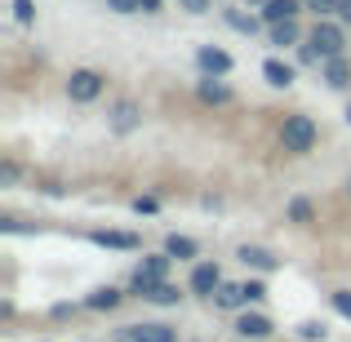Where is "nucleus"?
<instances>
[{"mask_svg":"<svg viewBox=\"0 0 351 342\" xmlns=\"http://www.w3.org/2000/svg\"><path fill=\"white\" fill-rule=\"evenodd\" d=\"M293 76H298V71H293L289 62H280V58H267V62H263V80H267L271 89H289Z\"/></svg>","mask_w":351,"mask_h":342,"instance_id":"nucleus-14","label":"nucleus"},{"mask_svg":"<svg viewBox=\"0 0 351 342\" xmlns=\"http://www.w3.org/2000/svg\"><path fill=\"white\" fill-rule=\"evenodd\" d=\"M156 209H160V205H156V196H138L134 200V214H156Z\"/></svg>","mask_w":351,"mask_h":342,"instance_id":"nucleus-30","label":"nucleus"},{"mask_svg":"<svg viewBox=\"0 0 351 342\" xmlns=\"http://www.w3.org/2000/svg\"><path fill=\"white\" fill-rule=\"evenodd\" d=\"M307 45H316V53H320V58H338V53H343V45H347V36H343V27H338V23L320 18V23L311 27Z\"/></svg>","mask_w":351,"mask_h":342,"instance_id":"nucleus-3","label":"nucleus"},{"mask_svg":"<svg viewBox=\"0 0 351 342\" xmlns=\"http://www.w3.org/2000/svg\"><path fill=\"white\" fill-rule=\"evenodd\" d=\"M236 258L245 267H254V271H276V267H280V258H276L271 249H263V245H240Z\"/></svg>","mask_w":351,"mask_h":342,"instance_id":"nucleus-11","label":"nucleus"},{"mask_svg":"<svg viewBox=\"0 0 351 342\" xmlns=\"http://www.w3.org/2000/svg\"><path fill=\"white\" fill-rule=\"evenodd\" d=\"M116 342H178L169 325H160V320H152V325H125L116 329Z\"/></svg>","mask_w":351,"mask_h":342,"instance_id":"nucleus-5","label":"nucleus"},{"mask_svg":"<svg viewBox=\"0 0 351 342\" xmlns=\"http://www.w3.org/2000/svg\"><path fill=\"white\" fill-rule=\"evenodd\" d=\"M227 27H236V32H245V36H254V32H258V18H249V14H240V9H227Z\"/></svg>","mask_w":351,"mask_h":342,"instance_id":"nucleus-22","label":"nucleus"},{"mask_svg":"<svg viewBox=\"0 0 351 342\" xmlns=\"http://www.w3.org/2000/svg\"><path fill=\"white\" fill-rule=\"evenodd\" d=\"M107 125H112L116 134H134V129L143 125V107H138L134 98H120L112 112H107Z\"/></svg>","mask_w":351,"mask_h":342,"instance_id":"nucleus-6","label":"nucleus"},{"mask_svg":"<svg viewBox=\"0 0 351 342\" xmlns=\"http://www.w3.org/2000/svg\"><path fill=\"white\" fill-rule=\"evenodd\" d=\"M160 5L165 0H143V14H160Z\"/></svg>","mask_w":351,"mask_h":342,"instance_id":"nucleus-33","label":"nucleus"},{"mask_svg":"<svg viewBox=\"0 0 351 342\" xmlns=\"http://www.w3.org/2000/svg\"><path fill=\"white\" fill-rule=\"evenodd\" d=\"M245 293H249V302H263L267 298V284L263 280H245Z\"/></svg>","mask_w":351,"mask_h":342,"instance_id":"nucleus-29","label":"nucleus"},{"mask_svg":"<svg viewBox=\"0 0 351 342\" xmlns=\"http://www.w3.org/2000/svg\"><path fill=\"white\" fill-rule=\"evenodd\" d=\"M316 138H320V129H316V120H311V116H302V112L285 116V125H280V147H285V151L307 156L311 147H316Z\"/></svg>","mask_w":351,"mask_h":342,"instance_id":"nucleus-1","label":"nucleus"},{"mask_svg":"<svg viewBox=\"0 0 351 342\" xmlns=\"http://www.w3.org/2000/svg\"><path fill=\"white\" fill-rule=\"evenodd\" d=\"M107 9H116V14H143V0H107Z\"/></svg>","mask_w":351,"mask_h":342,"instance_id":"nucleus-27","label":"nucleus"},{"mask_svg":"<svg viewBox=\"0 0 351 342\" xmlns=\"http://www.w3.org/2000/svg\"><path fill=\"white\" fill-rule=\"evenodd\" d=\"M347 191H351V182H347Z\"/></svg>","mask_w":351,"mask_h":342,"instance_id":"nucleus-36","label":"nucleus"},{"mask_svg":"<svg viewBox=\"0 0 351 342\" xmlns=\"http://www.w3.org/2000/svg\"><path fill=\"white\" fill-rule=\"evenodd\" d=\"M338 18H343V23H351V0H338Z\"/></svg>","mask_w":351,"mask_h":342,"instance_id":"nucleus-32","label":"nucleus"},{"mask_svg":"<svg viewBox=\"0 0 351 342\" xmlns=\"http://www.w3.org/2000/svg\"><path fill=\"white\" fill-rule=\"evenodd\" d=\"M347 120H351V107H347Z\"/></svg>","mask_w":351,"mask_h":342,"instance_id":"nucleus-34","label":"nucleus"},{"mask_svg":"<svg viewBox=\"0 0 351 342\" xmlns=\"http://www.w3.org/2000/svg\"><path fill=\"white\" fill-rule=\"evenodd\" d=\"M169 262H173L169 254H152V258H143V262L134 267V289H138V293H147L152 284H160L165 276H169Z\"/></svg>","mask_w":351,"mask_h":342,"instance_id":"nucleus-4","label":"nucleus"},{"mask_svg":"<svg viewBox=\"0 0 351 342\" xmlns=\"http://www.w3.org/2000/svg\"><path fill=\"white\" fill-rule=\"evenodd\" d=\"M334 311L343 320H351V289H334Z\"/></svg>","mask_w":351,"mask_h":342,"instance_id":"nucleus-26","label":"nucleus"},{"mask_svg":"<svg viewBox=\"0 0 351 342\" xmlns=\"http://www.w3.org/2000/svg\"><path fill=\"white\" fill-rule=\"evenodd\" d=\"M325 85L329 89H347L351 85V62L338 53V58H325Z\"/></svg>","mask_w":351,"mask_h":342,"instance_id":"nucleus-16","label":"nucleus"},{"mask_svg":"<svg viewBox=\"0 0 351 342\" xmlns=\"http://www.w3.org/2000/svg\"><path fill=\"white\" fill-rule=\"evenodd\" d=\"M14 18H18L23 27H32V23H36V5H32V0H14Z\"/></svg>","mask_w":351,"mask_h":342,"instance_id":"nucleus-24","label":"nucleus"},{"mask_svg":"<svg viewBox=\"0 0 351 342\" xmlns=\"http://www.w3.org/2000/svg\"><path fill=\"white\" fill-rule=\"evenodd\" d=\"M14 182H18V164L5 160V164H0V187H14Z\"/></svg>","mask_w":351,"mask_h":342,"instance_id":"nucleus-28","label":"nucleus"},{"mask_svg":"<svg viewBox=\"0 0 351 342\" xmlns=\"http://www.w3.org/2000/svg\"><path fill=\"white\" fill-rule=\"evenodd\" d=\"M302 40V27H298V18H285V23H271V45L276 49H289V45H298Z\"/></svg>","mask_w":351,"mask_h":342,"instance_id":"nucleus-17","label":"nucleus"},{"mask_svg":"<svg viewBox=\"0 0 351 342\" xmlns=\"http://www.w3.org/2000/svg\"><path fill=\"white\" fill-rule=\"evenodd\" d=\"M196 98H200V103H209V107H223V103H232V85H227L223 76H205L196 85Z\"/></svg>","mask_w":351,"mask_h":342,"instance_id":"nucleus-10","label":"nucleus"},{"mask_svg":"<svg viewBox=\"0 0 351 342\" xmlns=\"http://www.w3.org/2000/svg\"><path fill=\"white\" fill-rule=\"evenodd\" d=\"M89 240H94V245H103V249H125V254H134V249L143 245L134 231H89Z\"/></svg>","mask_w":351,"mask_h":342,"instance_id":"nucleus-13","label":"nucleus"},{"mask_svg":"<svg viewBox=\"0 0 351 342\" xmlns=\"http://www.w3.org/2000/svg\"><path fill=\"white\" fill-rule=\"evenodd\" d=\"M214 302L223 311H240V307H249V293H245V284H218V293H214Z\"/></svg>","mask_w":351,"mask_h":342,"instance_id":"nucleus-15","label":"nucleus"},{"mask_svg":"<svg viewBox=\"0 0 351 342\" xmlns=\"http://www.w3.org/2000/svg\"><path fill=\"white\" fill-rule=\"evenodd\" d=\"M143 298H147V302H156V307H173V302H178V298H182V293H178V284H169V280H160V284H152V289H147V293H143Z\"/></svg>","mask_w":351,"mask_h":342,"instance_id":"nucleus-19","label":"nucleus"},{"mask_svg":"<svg viewBox=\"0 0 351 342\" xmlns=\"http://www.w3.org/2000/svg\"><path fill=\"white\" fill-rule=\"evenodd\" d=\"M196 67L205 71V76H227V71H232V53H223L218 45H200L196 49Z\"/></svg>","mask_w":351,"mask_h":342,"instance_id":"nucleus-8","label":"nucleus"},{"mask_svg":"<svg viewBox=\"0 0 351 342\" xmlns=\"http://www.w3.org/2000/svg\"><path fill=\"white\" fill-rule=\"evenodd\" d=\"M236 334L245 338V342H263V338H271V320H267V316H258V311H240Z\"/></svg>","mask_w":351,"mask_h":342,"instance_id":"nucleus-9","label":"nucleus"},{"mask_svg":"<svg viewBox=\"0 0 351 342\" xmlns=\"http://www.w3.org/2000/svg\"><path fill=\"white\" fill-rule=\"evenodd\" d=\"M103 89H107V76L94 71V67H76L67 76V98H71V103H98Z\"/></svg>","mask_w":351,"mask_h":342,"instance_id":"nucleus-2","label":"nucleus"},{"mask_svg":"<svg viewBox=\"0 0 351 342\" xmlns=\"http://www.w3.org/2000/svg\"><path fill=\"white\" fill-rule=\"evenodd\" d=\"M302 5H307L316 18H329V14H338V0H302Z\"/></svg>","mask_w":351,"mask_h":342,"instance_id":"nucleus-25","label":"nucleus"},{"mask_svg":"<svg viewBox=\"0 0 351 342\" xmlns=\"http://www.w3.org/2000/svg\"><path fill=\"white\" fill-rule=\"evenodd\" d=\"M209 5H214V0H182L187 14H209Z\"/></svg>","mask_w":351,"mask_h":342,"instance_id":"nucleus-31","label":"nucleus"},{"mask_svg":"<svg viewBox=\"0 0 351 342\" xmlns=\"http://www.w3.org/2000/svg\"><path fill=\"white\" fill-rule=\"evenodd\" d=\"M298 338H302V342H325V325H316V320H302V325H298Z\"/></svg>","mask_w":351,"mask_h":342,"instance_id":"nucleus-23","label":"nucleus"},{"mask_svg":"<svg viewBox=\"0 0 351 342\" xmlns=\"http://www.w3.org/2000/svg\"><path fill=\"white\" fill-rule=\"evenodd\" d=\"M191 293H200V298H214L218 284H223V271H218V262H196V271H191Z\"/></svg>","mask_w":351,"mask_h":342,"instance_id":"nucleus-7","label":"nucleus"},{"mask_svg":"<svg viewBox=\"0 0 351 342\" xmlns=\"http://www.w3.org/2000/svg\"><path fill=\"white\" fill-rule=\"evenodd\" d=\"M254 5H263V0H254Z\"/></svg>","mask_w":351,"mask_h":342,"instance_id":"nucleus-35","label":"nucleus"},{"mask_svg":"<svg viewBox=\"0 0 351 342\" xmlns=\"http://www.w3.org/2000/svg\"><path fill=\"white\" fill-rule=\"evenodd\" d=\"M289 223H298V227L316 223V205H311L307 196H293V200H289Z\"/></svg>","mask_w":351,"mask_h":342,"instance_id":"nucleus-20","label":"nucleus"},{"mask_svg":"<svg viewBox=\"0 0 351 342\" xmlns=\"http://www.w3.org/2000/svg\"><path fill=\"white\" fill-rule=\"evenodd\" d=\"M165 254H169V258H196L200 245L191 236H169V240H165Z\"/></svg>","mask_w":351,"mask_h":342,"instance_id":"nucleus-21","label":"nucleus"},{"mask_svg":"<svg viewBox=\"0 0 351 342\" xmlns=\"http://www.w3.org/2000/svg\"><path fill=\"white\" fill-rule=\"evenodd\" d=\"M302 9H307L302 0H263V23H285V18H298Z\"/></svg>","mask_w":351,"mask_h":342,"instance_id":"nucleus-12","label":"nucleus"},{"mask_svg":"<svg viewBox=\"0 0 351 342\" xmlns=\"http://www.w3.org/2000/svg\"><path fill=\"white\" fill-rule=\"evenodd\" d=\"M120 298H125V293L107 284V289H94V293H89L85 307H89V311H112V307H120Z\"/></svg>","mask_w":351,"mask_h":342,"instance_id":"nucleus-18","label":"nucleus"}]
</instances>
